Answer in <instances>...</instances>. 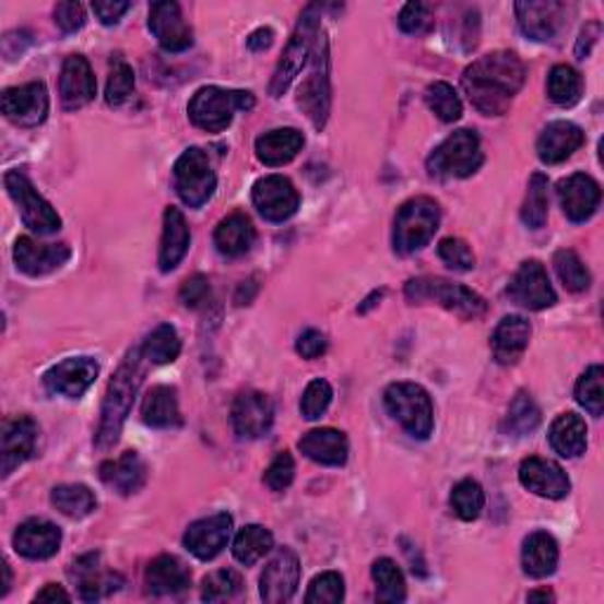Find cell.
I'll return each mask as SVG.
<instances>
[{
	"label": "cell",
	"mask_w": 604,
	"mask_h": 604,
	"mask_svg": "<svg viewBox=\"0 0 604 604\" xmlns=\"http://www.w3.org/2000/svg\"><path fill=\"white\" fill-rule=\"evenodd\" d=\"M526 69L514 52L496 50L492 55L479 57L477 62L463 71V91L486 116L506 114L512 97L524 85Z\"/></svg>",
	"instance_id": "cell-1"
},
{
	"label": "cell",
	"mask_w": 604,
	"mask_h": 604,
	"mask_svg": "<svg viewBox=\"0 0 604 604\" xmlns=\"http://www.w3.org/2000/svg\"><path fill=\"white\" fill-rule=\"evenodd\" d=\"M142 350H132L128 352V357L119 366V371L114 374L107 394H105V404H102V421L97 427V447L99 449H109L121 437L123 423L130 414L132 402H135V394L142 386Z\"/></svg>",
	"instance_id": "cell-2"
},
{
	"label": "cell",
	"mask_w": 604,
	"mask_h": 604,
	"mask_svg": "<svg viewBox=\"0 0 604 604\" xmlns=\"http://www.w3.org/2000/svg\"><path fill=\"white\" fill-rule=\"evenodd\" d=\"M321 5H307L300 14L296 32H293L288 46L282 55V60H279L274 76L270 83V95L272 97H282L291 83L296 81V76H300L303 67L307 64V57L312 55L315 43L319 38V20H321Z\"/></svg>",
	"instance_id": "cell-3"
},
{
	"label": "cell",
	"mask_w": 604,
	"mask_h": 604,
	"mask_svg": "<svg viewBox=\"0 0 604 604\" xmlns=\"http://www.w3.org/2000/svg\"><path fill=\"white\" fill-rule=\"evenodd\" d=\"M256 107V97L246 91H225V87L209 85L197 91L189 102V119L205 132H223L237 111H250Z\"/></svg>",
	"instance_id": "cell-4"
},
{
	"label": "cell",
	"mask_w": 604,
	"mask_h": 604,
	"mask_svg": "<svg viewBox=\"0 0 604 604\" xmlns=\"http://www.w3.org/2000/svg\"><path fill=\"white\" fill-rule=\"evenodd\" d=\"M439 203L430 197H416L406 201L394 220L392 244L400 256H411L430 244L439 229Z\"/></svg>",
	"instance_id": "cell-5"
},
{
	"label": "cell",
	"mask_w": 604,
	"mask_h": 604,
	"mask_svg": "<svg viewBox=\"0 0 604 604\" xmlns=\"http://www.w3.org/2000/svg\"><path fill=\"white\" fill-rule=\"evenodd\" d=\"M484 161L482 144L475 130H455L441 142L437 150L427 158V170L433 178H470L477 173Z\"/></svg>",
	"instance_id": "cell-6"
},
{
	"label": "cell",
	"mask_w": 604,
	"mask_h": 604,
	"mask_svg": "<svg viewBox=\"0 0 604 604\" xmlns=\"http://www.w3.org/2000/svg\"><path fill=\"white\" fill-rule=\"evenodd\" d=\"M386 406L394 421H400L404 430L416 437L427 439L435 427L433 400L425 388L416 382H392L386 390Z\"/></svg>",
	"instance_id": "cell-7"
},
{
	"label": "cell",
	"mask_w": 604,
	"mask_h": 604,
	"mask_svg": "<svg viewBox=\"0 0 604 604\" xmlns=\"http://www.w3.org/2000/svg\"><path fill=\"white\" fill-rule=\"evenodd\" d=\"M406 298L411 303H437L463 319H479L486 312V303L482 296L461 284L447 282V279H411L406 284Z\"/></svg>",
	"instance_id": "cell-8"
},
{
	"label": "cell",
	"mask_w": 604,
	"mask_h": 604,
	"mask_svg": "<svg viewBox=\"0 0 604 604\" xmlns=\"http://www.w3.org/2000/svg\"><path fill=\"white\" fill-rule=\"evenodd\" d=\"M329 40L323 34L317 38L312 67L298 91V107L309 116V121L321 130L331 114V76H329Z\"/></svg>",
	"instance_id": "cell-9"
},
{
	"label": "cell",
	"mask_w": 604,
	"mask_h": 604,
	"mask_svg": "<svg viewBox=\"0 0 604 604\" xmlns=\"http://www.w3.org/2000/svg\"><path fill=\"white\" fill-rule=\"evenodd\" d=\"M173 182L178 197L189 205V209H201L215 194V170L211 166L209 156L199 146H191L173 168Z\"/></svg>",
	"instance_id": "cell-10"
},
{
	"label": "cell",
	"mask_w": 604,
	"mask_h": 604,
	"mask_svg": "<svg viewBox=\"0 0 604 604\" xmlns=\"http://www.w3.org/2000/svg\"><path fill=\"white\" fill-rule=\"evenodd\" d=\"M5 189L14 205L20 209V215L24 220V225L40 234V237H48V234L60 232L62 227V217L57 215L52 205L43 199L32 180L26 178L20 170H10L5 173Z\"/></svg>",
	"instance_id": "cell-11"
},
{
	"label": "cell",
	"mask_w": 604,
	"mask_h": 604,
	"mask_svg": "<svg viewBox=\"0 0 604 604\" xmlns=\"http://www.w3.org/2000/svg\"><path fill=\"white\" fill-rule=\"evenodd\" d=\"M253 203L268 223H284L300 205L298 189L284 175H268L253 187Z\"/></svg>",
	"instance_id": "cell-12"
},
{
	"label": "cell",
	"mask_w": 604,
	"mask_h": 604,
	"mask_svg": "<svg viewBox=\"0 0 604 604\" xmlns=\"http://www.w3.org/2000/svg\"><path fill=\"white\" fill-rule=\"evenodd\" d=\"M0 105H3V114L8 121L22 128H34L48 119L50 99H48L46 85L26 83L17 87H8L3 93V99H0Z\"/></svg>",
	"instance_id": "cell-13"
},
{
	"label": "cell",
	"mask_w": 604,
	"mask_h": 604,
	"mask_svg": "<svg viewBox=\"0 0 604 604\" xmlns=\"http://www.w3.org/2000/svg\"><path fill=\"white\" fill-rule=\"evenodd\" d=\"M508 296L512 303H518L526 309H545L557 303L555 288L538 260H526L514 272L512 282L508 286Z\"/></svg>",
	"instance_id": "cell-14"
},
{
	"label": "cell",
	"mask_w": 604,
	"mask_h": 604,
	"mask_svg": "<svg viewBox=\"0 0 604 604\" xmlns=\"http://www.w3.org/2000/svg\"><path fill=\"white\" fill-rule=\"evenodd\" d=\"M300 562L291 548L279 550L260 577V597L270 604L288 602L298 591Z\"/></svg>",
	"instance_id": "cell-15"
},
{
	"label": "cell",
	"mask_w": 604,
	"mask_h": 604,
	"mask_svg": "<svg viewBox=\"0 0 604 604\" xmlns=\"http://www.w3.org/2000/svg\"><path fill=\"white\" fill-rule=\"evenodd\" d=\"M38 441V425L34 418L17 416L3 423V435H0V470L3 477H10L24 461L32 459Z\"/></svg>",
	"instance_id": "cell-16"
},
{
	"label": "cell",
	"mask_w": 604,
	"mask_h": 604,
	"mask_svg": "<svg viewBox=\"0 0 604 604\" xmlns=\"http://www.w3.org/2000/svg\"><path fill=\"white\" fill-rule=\"evenodd\" d=\"M232 423L234 430L244 439H258L268 435L274 423L272 400L264 392H241L232 406Z\"/></svg>",
	"instance_id": "cell-17"
},
{
	"label": "cell",
	"mask_w": 604,
	"mask_h": 604,
	"mask_svg": "<svg viewBox=\"0 0 604 604\" xmlns=\"http://www.w3.org/2000/svg\"><path fill=\"white\" fill-rule=\"evenodd\" d=\"M557 197L571 223H585V220H591L600 209L602 189L591 175L573 173L567 180H559Z\"/></svg>",
	"instance_id": "cell-18"
},
{
	"label": "cell",
	"mask_w": 604,
	"mask_h": 604,
	"mask_svg": "<svg viewBox=\"0 0 604 604\" xmlns=\"http://www.w3.org/2000/svg\"><path fill=\"white\" fill-rule=\"evenodd\" d=\"M99 374V364L91 357H71L64 359L43 378L48 392L69 396V400H79V396L93 386Z\"/></svg>",
	"instance_id": "cell-19"
},
{
	"label": "cell",
	"mask_w": 604,
	"mask_h": 604,
	"mask_svg": "<svg viewBox=\"0 0 604 604\" xmlns=\"http://www.w3.org/2000/svg\"><path fill=\"white\" fill-rule=\"evenodd\" d=\"M232 524L234 522L229 512H217L194 522L185 534V548L194 557L203 559V562H209V559L223 553L232 536Z\"/></svg>",
	"instance_id": "cell-20"
},
{
	"label": "cell",
	"mask_w": 604,
	"mask_h": 604,
	"mask_svg": "<svg viewBox=\"0 0 604 604\" xmlns=\"http://www.w3.org/2000/svg\"><path fill=\"white\" fill-rule=\"evenodd\" d=\"M150 32L156 36L158 46L168 52L187 50L194 38H191V26L185 22L182 10L173 0H161L150 10Z\"/></svg>",
	"instance_id": "cell-21"
},
{
	"label": "cell",
	"mask_w": 604,
	"mask_h": 604,
	"mask_svg": "<svg viewBox=\"0 0 604 604\" xmlns=\"http://www.w3.org/2000/svg\"><path fill=\"white\" fill-rule=\"evenodd\" d=\"M520 482L524 489L550 500L565 498L571 489L562 465H557L555 461H548V459H538V455H532V459L522 461Z\"/></svg>",
	"instance_id": "cell-22"
},
{
	"label": "cell",
	"mask_w": 604,
	"mask_h": 604,
	"mask_svg": "<svg viewBox=\"0 0 604 604\" xmlns=\"http://www.w3.org/2000/svg\"><path fill=\"white\" fill-rule=\"evenodd\" d=\"M95 93H97V81L85 57L81 55L67 57V62L62 67V76H60V97L64 109L76 111L85 105H91L95 99Z\"/></svg>",
	"instance_id": "cell-23"
},
{
	"label": "cell",
	"mask_w": 604,
	"mask_h": 604,
	"mask_svg": "<svg viewBox=\"0 0 604 604\" xmlns=\"http://www.w3.org/2000/svg\"><path fill=\"white\" fill-rule=\"evenodd\" d=\"M71 258V250L67 244H50L43 246L28 237H20L14 244V262H17L20 272L28 276H46Z\"/></svg>",
	"instance_id": "cell-24"
},
{
	"label": "cell",
	"mask_w": 604,
	"mask_h": 604,
	"mask_svg": "<svg viewBox=\"0 0 604 604\" xmlns=\"http://www.w3.org/2000/svg\"><path fill=\"white\" fill-rule=\"evenodd\" d=\"M514 12H518V22L524 36L532 40H553L557 36L559 28L565 24V3H555V0H548V3H518L514 5Z\"/></svg>",
	"instance_id": "cell-25"
},
{
	"label": "cell",
	"mask_w": 604,
	"mask_h": 604,
	"mask_svg": "<svg viewBox=\"0 0 604 604\" xmlns=\"http://www.w3.org/2000/svg\"><path fill=\"white\" fill-rule=\"evenodd\" d=\"M14 550L26 559H48L60 550L62 532L48 520H26L14 532Z\"/></svg>",
	"instance_id": "cell-26"
},
{
	"label": "cell",
	"mask_w": 604,
	"mask_h": 604,
	"mask_svg": "<svg viewBox=\"0 0 604 604\" xmlns=\"http://www.w3.org/2000/svg\"><path fill=\"white\" fill-rule=\"evenodd\" d=\"M298 449L309 461L331 467L345 465L350 453L347 437L341 430H335V427H317V430H309L300 437Z\"/></svg>",
	"instance_id": "cell-27"
},
{
	"label": "cell",
	"mask_w": 604,
	"mask_h": 604,
	"mask_svg": "<svg viewBox=\"0 0 604 604\" xmlns=\"http://www.w3.org/2000/svg\"><path fill=\"white\" fill-rule=\"evenodd\" d=\"M583 142H585V135L577 123L555 121L541 132V138L536 142V152L543 164L555 166L567 161Z\"/></svg>",
	"instance_id": "cell-28"
},
{
	"label": "cell",
	"mask_w": 604,
	"mask_h": 604,
	"mask_svg": "<svg viewBox=\"0 0 604 604\" xmlns=\"http://www.w3.org/2000/svg\"><path fill=\"white\" fill-rule=\"evenodd\" d=\"M529 337H532V323H529L524 317L512 315L500 319L492 337V350L496 362L504 366L518 364L529 345Z\"/></svg>",
	"instance_id": "cell-29"
},
{
	"label": "cell",
	"mask_w": 604,
	"mask_h": 604,
	"mask_svg": "<svg viewBox=\"0 0 604 604\" xmlns=\"http://www.w3.org/2000/svg\"><path fill=\"white\" fill-rule=\"evenodd\" d=\"M305 146V135L296 128H276L256 140V154L260 164L279 168L291 164Z\"/></svg>",
	"instance_id": "cell-30"
},
{
	"label": "cell",
	"mask_w": 604,
	"mask_h": 604,
	"mask_svg": "<svg viewBox=\"0 0 604 604\" xmlns=\"http://www.w3.org/2000/svg\"><path fill=\"white\" fill-rule=\"evenodd\" d=\"M144 583H146V591L152 595H158V597L180 595L191 585V573L178 557L161 555L150 567H146Z\"/></svg>",
	"instance_id": "cell-31"
},
{
	"label": "cell",
	"mask_w": 604,
	"mask_h": 604,
	"mask_svg": "<svg viewBox=\"0 0 604 604\" xmlns=\"http://www.w3.org/2000/svg\"><path fill=\"white\" fill-rule=\"evenodd\" d=\"M99 479L121 496L138 494L146 482V465L135 451H126L121 459L99 465Z\"/></svg>",
	"instance_id": "cell-32"
},
{
	"label": "cell",
	"mask_w": 604,
	"mask_h": 604,
	"mask_svg": "<svg viewBox=\"0 0 604 604\" xmlns=\"http://www.w3.org/2000/svg\"><path fill=\"white\" fill-rule=\"evenodd\" d=\"M191 234L187 227V220L178 209H166L164 213V237H161V250H158V264L161 272H173L189 250Z\"/></svg>",
	"instance_id": "cell-33"
},
{
	"label": "cell",
	"mask_w": 604,
	"mask_h": 604,
	"mask_svg": "<svg viewBox=\"0 0 604 604\" xmlns=\"http://www.w3.org/2000/svg\"><path fill=\"white\" fill-rule=\"evenodd\" d=\"M559 562L557 541L548 532H534L522 545V569L532 579H548Z\"/></svg>",
	"instance_id": "cell-34"
},
{
	"label": "cell",
	"mask_w": 604,
	"mask_h": 604,
	"mask_svg": "<svg viewBox=\"0 0 604 604\" xmlns=\"http://www.w3.org/2000/svg\"><path fill=\"white\" fill-rule=\"evenodd\" d=\"M256 244V227L248 215L234 213L215 229V246L225 258H241Z\"/></svg>",
	"instance_id": "cell-35"
},
{
	"label": "cell",
	"mask_w": 604,
	"mask_h": 604,
	"mask_svg": "<svg viewBox=\"0 0 604 604\" xmlns=\"http://www.w3.org/2000/svg\"><path fill=\"white\" fill-rule=\"evenodd\" d=\"M69 577L79 583L81 600H85V602H95L105 593H111L116 588L114 583L119 581L116 577H111V573L99 571V555H95V553L79 557L76 562L71 565Z\"/></svg>",
	"instance_id": "cell-36"
},
{
	"label": "cell",
	"mask_w": 604,
	"mask_h": 604,
	"mask_svg": "<svg viewBox=\"0 0 604 604\" xmlns=\"http://www.w3.org/2000/svg\"><path fill=\"white\" fill-rule=\"evenodd\" d=\"M550 447L562 455V459H577L588 447V427L585 421L577 414L557 416L550 425Z\"/></svg>",
	"instance_id": "cell-37"
},
{
	"label": "cell",
	"mask_w": 604,
	"mask_h": 604,
	"mask_svg": "<svg viewBox=\"0 0 604 604\" xmlns=\"http://www.w3.org/2000/svg\"><path fill=\"white\" fill-rule=\"evenodd\" d=\"M142 421L152 427H175L182 423L178 396L173 388L156 386L144 394L142 400Z\"/></svg>",
	"instance_id": "cell-38"
},
{
	"label": "cell",
	"mask_w": 604,
	"mask_h": 604,
	"mask_svg": "<svg viewBox=\"0 0 604 604\" xmlns=\"http://www.w3.org/2000/svg\"><path fill=\"white\" fill-rule=\"evenodd\" d=\"M272 548H274V536H272L270 529H264L260 524H248L237 534V538H234L232 553L241 565L253 567Z\"/></svg>",
	"instance_id": "cell-39"
},
{
	"label": "cell",
	"mask_w": 604,
	"mask_h": 604,
	"mask_svg": "<svg viewBox=\"0 0 604 604\" xmlns=\"http://www.w3.org/2000/svg\"><path fill=\"white\" fill-rule=\"evenodd\" d=\"M50 500L57 510L67 514V518H71V520L87 518V514L97 508V498L85 484L55 486Z\"/></svg>",
	"instance_id": "cell-40"
},
{
	"label": "cell",
	"mask_w": 604,
	"mask_h": 604,
	"mask_svg": "<svg viewBox=\"0 0 604 604\" xmlns=\"http://www.w3.org/2000/svg\"><path fill=\"white\" fill-rule=\"evenodd\" d=\"M180 335L175 331V327L170 323H161L150 335H146V341L142 345V355L146 362L152 364H173L175 359L180 357Z\"/></svg>",
	"instance_id": "cell-41"
},
{
	"label": "cell",
	"mask_w": 604,
	"mask_h": 604,
	"mask_svg": "<svg viewBox=\"0 0 604 604\" xmlns=\"http://www.w3.org/2000/svg\"><path fill=\"white\" fill-rule=\"evenodd\" d=\"M541 423V411L529 392H518L504 421V433L510 437H524L534 433Z\"/></svg>",
	"instance_id": "cell-42"
},
{
	"label": "cell",
	"mask_w": 604,
	"mask_h": 604,
	"mask_svg": "<svg viewBox=\"0 0 604 604\" xmlns=\"http://www.w3.org/2000/svg\"><path fill=\"white\" fill-rule=\"evenodd\" d=\"M583 93V81L581 73L569 67V64H557L553 67L548 76V95L559 107H571L577 105Z\"/></svg>",
	"instance_id": "cell-43"
},
{
	"label": "cell",
	"mask_w": 604,
	"mask_h": 604,
	"mask_svg": "<svg viewBox=\"0 0 604 604\" xmlns=\"http://www.w3.org/2000/svg\"><path fill=\"white\" fill-rule=\"evenodd\" d=\"M545 220H548V178L543 173H534L522 205V223L529 229H541Z\"/></svg>",
	"instance_id": "cell-44"
},
{
	"label": "cell",
	"mask_w": 604,
	"mask_h": 604,
	"mask_svg": "<svg viewBox=\"0 0 604 604\" xmlns=\"http://www.w3.org/2000/svg\"><path fill=\"white\" fill-rule=\"evenodd\" d=\"M374 581L378 588L380 602H404L406 600V581L390 557H380L374 562Z\"/></svg>",
	"instance_id": "cell-45"
},
{
	"label": "cell",
	"mask_w": 604,
	"mask_h": 604,
	"mask_svg": "<svg viewBox=\"0 0 604 604\" xmlns=\"http://www.w3.org/2000/svg\"><path fill=\"white\" fill-rule=\"evenodd\" d=\"M425 102H427V107L435 111L437 119L445 123H455L463 116V105H461L459 93L453 91V85H449L445 81L427 85Z\"/></svg>",
	"instance_id": "cell-46"
},
{
	"label": "cell",
	"mask_w": 604,
	"mask_h": 604,
	"mask_svg": "<svg viewBox=\"0 0 604 604\" xmlns=\"http://www.w3.org/2000/svg\"><path fill=\"white\" fill-rule=\"evenodd\" d=\"M555 272L559 276V282H562L565 288L571 293H583L591 288V272L585 270V264L581 262V258L577 253H573L571 248L557 250Z\"/></svg>",
	"instance_id": "cell-47"
},
{
	"label": "cell",
	"mask_w": 604,
	"mask_h": 604,
	"mask_svg": "<svg viewBox=\"0 0 604 604\" xmlns=\"http://www.w3.org/2000/svg\"><path fill=\"white\" fill-rule=\"evenodd\" d=\"M451 508L463 522L477 520L484 510V489L475 479H463L453 486Z\"/></svg>",
	"instance_id": "cell-48"
},
{
	"label": "cell",
	"mask_w": 604,
	"mask_h": 604,
	"mask_svg": "<svg viewBox=\"0 0 604 604\" xmlns=\"http://www.w3.org/2000/svg\"><path fill=\"white\" fill-rule=\"evenodd\" d=\"M604 371L602 366H591L577 382V402L588 411L591 416H602L604 411Z\"/></svg>",
	"instance_id": "cell-49"
},
{
	"label": "cell",
	"mask_w": 604,
	"mask_h": 604,
	"mask_svg": "<svg viewBox=\"0 0 604 604\" xmlns=\"http://www.w3.org/2000/svg\"><path fill=\"white\" fill-rule=\"evenodd\" d=\"M241 577L234 569H220L213 571L211 577L203 579V588H201V597L205 602H223V600H232L234 595H239L241 591Z\"/></svg>",
	"instance_id": "cell-50"
},
{
	"label": "cell",
	"mask_w": 604,
	"mask_h": 604,
	"mask_svg": "<svg viewBox=\"0 0 604 604\" xmlns=\"http://www.w3.org/2000/svg\"><path fill=\"white\" fill-rule=\"evenodd\" d=\"M345 597V581L341 573L327 571L309 583V591L305 595L307 604H337Z\"/></svg>",
	"instance_id": "cell-51"
},
{
	"label": "cell",
	"mask_w": 604,
	"mask_h": 604,
	"mask_svg": "<svg viewBox=\"0 0 604 604\" xmlns=\"http://www.w3.org/2000/svg\"><path fill=\"white\" fill-rule=\"evenodd\" d=\"M135 91V71L130 69L128 62L116 60L109 71L107 81V102L111 107H121L123 102Z\"/></svg>",
	"instance_id": "cell-52"
},
{
	"label": "cell",
	"mask_w": 604,
	"mask_h": 604,
	"mask_svg": "<svg viewBox=\"0 0 604 604\" xmlns=\"http://www.w3.org/2000/svg\"><path fill=\"white\" fill-rule=\"evenodd\" d=\"M331 400H333V388L329 386V382L321 378L312 380L303 392V402H300L303 418H307V421L321 418L323 414H327Z\"/></svg>",
	"instance_id": "cell-53"
},
{
	"label": "cell",
	"mask_w": 604,
	"mask_h": 604,
	"mask_svg": "<svg viewBox=\"0 0 604 604\" xmlns=\"http://www.w3.org/2000/svg\"><path fill=\"white\" fill-rule=\"evenodd\" d=\"M437 253L455 272H470L475 268L473 250H470V246L463 239H453V237L441 239Z\"/></svg>",
	"instance_id": "cell-54"
},
{
	"label": "cell",
	"mask_w": 604,
	"mask_h": 604,
	"mask_svg": "<svg viewBox=\"0 0 604 604\" xmlns=\"http://www.w3.org/2000/svg\"><path fill=\"white\" fill-rule=\"evenodd\" d=\"M296 477V461L288 451H282L276 459L264 470V484L270 486L272 492H286Z\"/></svg>",
	"instance_id": "cell-55"
},
{
	"label": "cell",
	"mask_w": 604,
	"mask_h": 604,
	"mask_svg": "<svg viewBox=\"0 0 604 604\" xmlns=\"http://www.w3.org/2000/svg\"><path fill=\"white\" fill-rule=\"evenodd\" d=\"M400 28L408 36H423L433 28V12L425 3H408L400 14Z\"/></svg>",
	"instance_id": "cell-56"
},
{
	"label": "cell",
	"mask_w": 604,
	"mask_h": 604,
	"mask_svg": "<svg viewBox=\"0 0 604 604\" xmlns=\"http://www.w3.org/2000/svg\"><path fill=\"white\" fill-rule=\"evenodd\" d=\"M211 296V286H209V279H205L203 274H194L191 279H187V282L182 284L180 288V300L185 307H201L205 300H209Z\"/></svg>",
	"instance_id": "cell-57"
},
{
	"label": "cell",
	"mask_w": 604,
	"mask_h": 604,
	"mask_svg": "<svg viewBox=\"0 0 604 604\" xmlns=\"http://www.w3.org/2000/svg\"><path fill=\"white\" fill-rule=\"evenodd\" d=\"M55 24L62 28L64 34H73L85 24V10L81 3H60L55 8Z\"/></svg>",
	"instance_id": "cell-58"
},
{
	"label": "cell",
	"mask_w": 604,
	"mask_h": 604,
	"mask_svg": "<svg viewBox=\"0 0 604 604\" xmlns=\"http://www.w3.org/2000/svg\"><path fill=\"white\" fill-rule=\"evenodd\" d=\"M327 347H329L327 335H323L321 331H315V329L305 331V333L298 337V345H296L298 355H300L303 359H317V357L323 355V352H327Z\"/></svg>",
	"instance_id": "cell-59"
},
{
	"label": "cell",
	"mask_w": 604,
	"mask_h": 604,
	"mask_svg": "<svg viewBox=\"0 0 604 604\" xmlns=\"http://www.w3.org/2000/svg\"><path fill=\"white\" fill-rule=\"evenodd\" d=\"M130 10V3H121V0H95L93 12L102 24H119V20Z\"/></svg>",
	"instance_id": "cell-60"
},
{
	"label": "cell",
	"mask_w": 604,
	"mask_h": 604,
	"mask_svg": "<svg viewBox=\"0 0 604 604\" xmlns=\"http://www.w3.org/2000/svg\"><path fill=\"white\" fill-rule=\"evenodd\" d=\"M272 38H274L272 28H258L256 34H250V38H248V48H250V50H256V52L268 50V48L272 46Z\"/></svg>",
	"instance_id": "cell-61"
},
{
	"label": "cell",
	"mask_w": 604,
	"mask_h": 604,
	"mask_svg": "<svg viewBox=\"0 0 604 604\" xmlns=\"http://www.w3.org/2000/svg\"><path fill=\"white\" fill-rule=\"evenodd\" d=\"M57 600H60V602H69L71 597H69L67 591H62V588H60V585H55V583H48V585L43 588V591L34 597V602H57Z\"/></svg>",
	"instance_id": "cell-62"
},
{
	"label": "cell",
	"mask_w": 604,
	"mask_h": 604,
	"mask_svg": "<svg viewBox=\"0 0 604 604\" xmlns=\"http://www.w3.org/2000/svg\"><path fill=\"white\" fill-rule=\"evenodd\" d=\"M529 602H536V600H543V602H553L555 597H553V593H548V591H534V593H529V597H526Z\"/></svg>",
	"instance_id": "cell-63"
},
{
	"label": "cell",
	"mask_w": 604,
	"mask_h": 604,
	"mask_svg": "<svg viewBox=\"0 0 604 604\" xmlns=\"http://www.w3.org/2000/svg\"><path fill=\"white\" fill-rule=\"evenodd\" d=\"M3 571H5V583H3V593H0V595H8V591H10V583H12V577H10V565H8V562H3Z\"/></svg>",
	"instance_id": "cell-64"
}]
</instances>
